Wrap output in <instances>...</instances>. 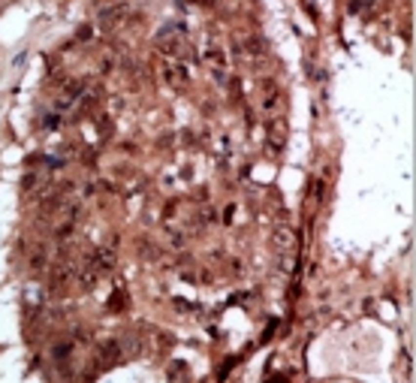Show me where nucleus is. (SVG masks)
<instances>
[{"label": "nucleus", "mask_w": 416, "mask_h": 383, "mask_svg": "<svg viewBox=\"0 0 416 383\" xmlns=\"http://www.w3.org/2000/svg\"><path fill=\"white\" fill-rule=\"evenodd\" d=\"M263 51H266V43L259 40V37H250V40H248V55H263Z\"/></svg>", "instance_id": "obj_3"}, {"label": "nucleus", "mask_w": 416, "mask_h": 383, "mask_svg": "<svg viewBox=\"0 0 416 383\" xmlns=\"http://www.w3.org/2000/svg\"><path fill=\"white\" fill-rule=\"evenodd\" d=\"M124 15H127V6H121V3H118V6H109V9L100 12V24H103V27H115L121 19H124Z\"/></svg>", "instance_id": "obj_1"}, {"label": "nucleus", "mask_w": 416, "mask_h": 383, "mask_svg": "<svg viewBox=\"0 0 416 383\" xmlns=\"http://www.w3.org/2000/svg\"><path fill=\"white\" fill-rule=\"evenodd\" d=\"M292 241H296V238H292V233L287 230V226H281V230L274 233V245L281 248V251H290V248H292Z\"/></svg>", "instance_id": "obj_2"}]
</instances>
